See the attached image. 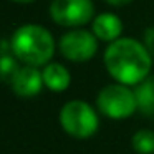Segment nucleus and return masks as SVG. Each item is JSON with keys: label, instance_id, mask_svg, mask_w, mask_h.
<instances>
[{"label": "nucleus", "instance_id": "1", "mask_svg": "<svg viewBox=\"0 0 154 154\" xmlns=\"http://www.w3.org/2000/svg\"><path fill=\"white\" fill-rule=\"evenodd\" d=\"M103 63L114 83L134 88L151 75L152 55L143 42L131 37H121L106 47Z\"/></svg>", "mask_w": 154, "mask_h": 154}, {"label": "nucleus", "instance_id": "4", "mask_svg": "<svg viewBox=\"0 0 154 154\" xmlns=\"http://www.w3.org/2000/svg\"><path fill=\"white\" fill-rule=\"evenodd\" d=\"M96 109L108 119L121 121L137 113V101L134 90L119 83H109L96 94Z\"/></svg>", "mask_w": 154, "mask_h": 154}, {"label": "nucleus", "instance_id": "12", "mask_svg": "<svg viewBox=\"0 0 154 154\" xmlns=\"http://www.w3.org/2000/svg\"><path fill=\"white\" fill-rule=\"evenodd\" d=\"M18 68H20V65H18V60L14 55H4V57H0V78L2 80H7L10 83V80L14 78L15 71Z\"/></svg>", "mask_w": 154, "mask_h": 154}, {"label": "nucleus", "instance_id": "2", "mask_svg": "<svg viewBox=\"0 0 154 154\" xmlns=\"http://www.w3.org/2000/svg\"><path fill=\"white\" fill-rule=\"evenodd\" d=\"M12 55L25 66L43 68L53 61L57 42L48 28L38 23H25L10 37Z\"/></svg>", "mask_w": 154, "mask_h": 154}, {"label": "nucleus", "instance_id": "8", "mask_svg": "<svg viewBox=\"0 0 154 154\" xmlns=\"http://www.w3.org/2000/svg\"><path fill=\"white\" fill-rule=\"evenodd\" d=\"M123 20L116 14L103 12L98 14L91 22V32L100 42H106L108 45L119 40L123 35Z\"/></svg>", "mask_w": 154, "mask_h": 154}, {"label": "nucleus", "instance_id": "14", "mask_svg": "<svg viewBox=\"0 0 154 154\" xmlns=\"http://www.w3.org/2000/svg\"><path fill=\"white\" fill-rule=\"evenodd\" d=\"M106 4H109V5H113V7H123V5H128V4H131L133 0H104Z\"/></svg>", "mask_w": 154, "mask_h": 154}, {"label": "nucleus", "instance_id": "3", "mask_svg": "<svg viewBox=\"0 0 154 154\" xmlns=\"http://www.w3.org/2000/svg\"><path fill=\"white\" fill-rule=\"evenodd\" d=\"M58 123L73 139H90L100 129V113L83 100H70L61 106Z\"/></svg>", "mask_w": 154, "mask_h": 154}, {"label": "nucleus", "instance_id": "15", "mask_svg": "<svg viewBox=\"0 0 154 154\" xmlns=\"http://www.w3.org/2000/svg\"><path fill=\"white\" fill-rule=\"evenodd\" d=\"M12 2H15V4H32L35 0H12Z\"/></svg>", "mask_w": 154, "mask_h": 154}, {"label": "nucleus", "instance_id": "7", "mask_svg": "<svg viewBox=\"0 0 154 154\" xmlns=\"http://www.w3.org/2000/svg\"><path fill=\"white\" fill-rule=\"evenodd\" d=\"M10 86H12V91L18 98L30 100V98L38 96L42 93V90L45 88L42 68L20 65V68L15 71L14 78L10 80Z\"/></svg>", "mask_w": 154, "mask_h": 154}, {"label": "nucleus", "instance_id": "10", "mask_svg": "<svg viewBox=\"0 0 154 154\" xmlns=\"http://www.w3.org/2000/svg\"><path fill=\"white\" fill-rule=\"evenodd\" d=\"M137 101V111L146 116L154 114V75H149L144 81L133 88Z\"/></svg>", "mask_w": 154, "mask_h": 154}, {"label": "nucleus", "instance_id": "6", "mask_svg": "<svg viewBox=\"0 0 154 154\" xmlns=\"http://www.w3.org/2000/svg\"><path fill=\"white\" fill-rule=\"evenodd\" d=\"M98 38L91 30L75 28L61 35L58 42V51L61 57L73 63H86L98 53Z\"/></svg>", "mask_w": 154, "mask_h": 154}, {"label": "nucleus", "instance_id": "5", "mask_svg": "<svg viewBox=\"0 0 154 154\" xmlns=\"http://www.w3.org/2000/svg\"><path fill=\"white\" fill-rule=\"evenodd\" d=\"M94 17L93 0H51L50 4V18L70 30L83 28Z\"/></svg>", "mask_w": 154, "mask_h": 154}, {"label": "nucleus", "instance_id": "13", "mask_svg": "<svg viewBox=\"0 0 154 154\" xmlns=\"http://www.w3.org/2000/svg\"><path fill=\"white\" fill-rule=\"evenodd\" d=\"M143 37H144V38H143L144 47H146L147 51H149V53L154 57V27H152V28H146Z\"/></svg>", "mask_w": 154, "mask_h": 154}, {"label": "nucleus", "instance_id": "16", "mask_svg": "<svg viewBox=\"0 0 154 154\" xmlns=\"http://www.w3.org/2000/svg\"><path fill=\"white\" fill-rule=\"evenodd\" d=\"M152 119H154V114H152Z\"/></svg>", "mask_w": 154, "mask_h": 154}, {"label": "nucleus", "instance_id": "9", "mask_svg": "<svg viewBox=\"0 0 154 154\" xmlns=\"http://www.w3.org/2000/svg\"><path fill=\"white\" fill-rule=\"evenodd\" d=\"M42 76H43V85L47 90L53 93H63L71 85V73L63 63L51 61L47 66L42 68Z\"/></svg>", "mask_w": 154, "mask_h": 154}, {"label": "nucleus", "instance_id": "11", "mask_svg": "<svg viewBox=\"0 0 154 154\" xmlns=\"http://www.w3.org/2000/svg\"><path fill=\"white\" fill-rule=\"evenodd\" d=\"M131 146L137 154H154V131L137 129L131 137Z\"/></svg>", "mask_w": 154, "mask_h": 154}]
</instances>
